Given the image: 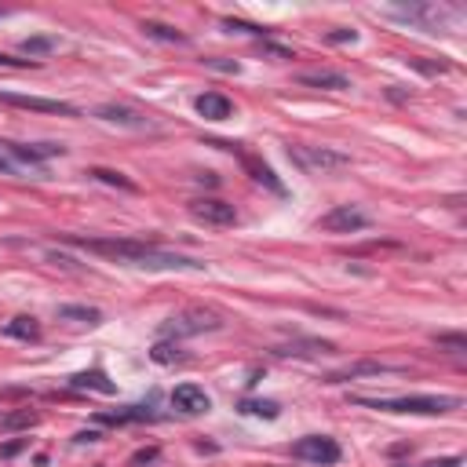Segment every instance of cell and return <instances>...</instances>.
<instances>
[{
  "label": "cell",
  "mask_w": 467,
  "mask_h": 467,
  "mask_svg": "<svg viewBox=\"0 0 467 467\" xmlns=\"http://www.w3.org/2000/svg\"><path fill=\"white\" fill-rule=\"evenodd\" d=\"M70 245L95 256L117 259L128 267H142V270H204L201 259L179 256V252H164L150 241H135V238H66Z\"/></svg>",
  "instance_id": "1"
},
{
  "label": "cell",
  "mask_w": 467,
  "mask_h": 467,
  "mask_svg": "<svg viewBox=\"0 0 467 467\" xmlns=\"http://www.w3.org/2000/svg\"><path fill=\"white\" fill-rule=\"evenodd\" d=\"M354 406H369L380 412H417V417H442L460 409L464 401L452 394H409V398H354Z\"/></svg>",
  "instance_id": "2"
},
{
  "label": "cell",
  "mask_w": 467,
  "mask_h": 467,
  "mask_svg": "<svg viewBox=\"0 0 467 467\" xmlns=\"http://www.w3.org/2000/svg\"><path fill=\"white\" fill-rule=\"evenodd\" d=\"M289 161L307 175H332L350 168V153L332 150V146H310V142H292L289 146Z\"/></svg>",
  "instance_id": "3"
},
{
  "label": "cell",
  "mask_w": 467,
  "mask_h": 467,
  "mask_svg": "<svg viewBox=\"0 0 467 467\" xmlns=\"http://www.w3.org/2000/svg\"><path fill=\"white\" fill-rule=\"evenodd\" d=\"M216 329H223V318L216 314V310L209 307H187V310H179V314H172L161 325V336L164 340H183V336H201V332H216Z\"/></svg>",
  "instance_id": "4"
},
{
  "label": "cell",
  "mask_w": 467,
  "mask_h": 467,
  "mask_svg": "<svg viewBox=\"0 0 467 467\" xmlns=\"http://www.w3.org/2000/svg\"><path fill=\"white\" fill-rule=\"evenodd\" d=\"M292 457L307 460V464H318V467H332V464H340L343 452L336 446V438H329V435H307L292 446Z\"/></svg>",
  "instance_id": "5"
},
{
  "label": "cell",
  "mask_w": 467,
  "mask_h": 467,
  "mask_svg": "<svg viewBox=\"0 0 467 467\" xmlns=\"http://www.w3.org/2000/svg\"><path fill=\"white\" fill-rule=\"evenodd\" d=\"M95 117L106 124H117V128H132V132H153V117H146L142 110L135 106H121V102H102V106H95Z\"/></svg>",
  "instance_id": "6"
},
{
  "label": "cell",
  "mask_w": 467,
  "mask_h": 467,
  "mask_svg": "<svg viewBox=\"0 0 467 467\" xmlns=\"http://www.w3.org/2000/svg\"><path fill=\"white\" fill-rule=\"evenodd\" d=\"M190 216L198 219V223H204V227H234L238 223L234 204L219 201V198H193L190 201Z\"/></svg>",
  "instance_id": "7"
},
{
  "label": "cell",
  "mask_w": 467,
  "mask_h": 467,
  "mask_svg": "<svg viewBox=\"0 0 467 467\" xmlns=\"http://www.w3.org/2000/svg\"><path fill=\"white\" fill-rule=\"evenodd\" d=\"M4 106H19V110H37V113H59V117H81V110L59 99H41V95H19V92H0Z\"/></svg>",
  "instance_id": "8"
},
{
  "label": "cell",
  "mask_w": 467,
  "mask_h": 467,
  "mask_svg": "<svg viewBox=\"0 0 467 467\" xmlns=\"http://www.w3.org/2000/svg\"><path fill=\"white\" fill-rule=\"evenodd\" d=\"M318 227L329 230V234H354V230H365L369 227V216L358 212L354 204H336L332 212H325V216L318 219Z\"/></svg>",
  "instance_id": "9"
},
{
  "label": "cell",
  "mask_w": 467,
  "mask_h": 467,
  "mask_svg": "<svg viewBox=\"0 0 467 467\" xmlns=\"http://www.w3.org/2000/svg\"><path fill=\"white\" fill-rule=\"evenodd\" d=\"M172 406L179 412H187V417H201V412L212 409V398L204 394V387H198V383H179L172 391Z\"/></svg>",
  "instance_id": "10"
},
{
  "label": "cell",
  "mask_w": 467,
  "mask_h": 467,
  "mask_svg": "<svg viewBox=\"0 0 467 467\" xmlns=\"http://www.w3.org/2000/svg\"><path fill=\"white\" fill-rule=\"evenodd\" d=\"M336 343L329 340H292V343H281L274 347L278 358H314V354H332Z\"/></svg>",
  "instance_id": "11"
},
{
  "label": "cell",
  "mask_w": 467,
  "mask_h": 467,
  "mask_svg": "<svg viewBox=\"0 0 467 467\" xmlns=\"http://www.w3.org/2000/svg\"><path fill=\"white\" fill-rule=\"evenodd\" d=\"M193 110H198L204 121H227V117L234 113L230 99L219 95V92H204V95H198V99H193Z\"/></svg>",
  "instance_id": "12"
},
{
  "label": "cell",
  "mask_w": 467,
  "mask_h": 467,
  "mask_svg": "<svg viewBox=\"0 0 467 467\" xmlns=\"http://www.w3.org/2000/svg\"><path fill=\"white\" fill-rule=\"evenodd\" d=\"M303 88H325V92H343V88H350V81L343 73L336 70H314V73H300L296 77Z\"/></svg>",
  "instance_id": "13"
},
{
  "label": "cell",
  "mask_w": 467,
  "mask_h": 467,
  "mask_svg": "<svg viewBox=\"0 0 467 467\" xmlns=\"http://www.w3.org/2000/svg\"><path fill=\"white\" fill-rule=\"evenodd\" d=\"M394 15L409 19V22H420V26H438L446 15H452V11L435 8V4H409V8H394Z\"/></svg>",
  "instance_id": "14"
},
{
  "label": "cell",
  "mask_w": 467,
  "mask_h": 467,
  "mask_svg": "<svg viewBox=\"0 0 467 467\" xmlns=\"http://www.w3.org/2000/svg\"><path fill=\"white\" fill-rule=\"evenodd\" d=\"M70 387H77V391H99V394H113V391H117V383L110 380L106 372H99V369L70 376Z\"/></svg>",
  "instance_id": "15"
},
{
  "label": "cell",
  "mask_w": 467,
  "mask_h": 467,
  "mask_svg": "<svg viewBox=\"0 0 467 467\" xmlns=\"http://www.w3.org/2000/svg\"><path fill=\"white\" fill-rule=\"evenodd\" d=\"M4 332L11 336V340H26V343H33V340H41V321L30 318V314H19V318H11Z\"/></svg>",
  "instance_id": "16"
},
{
  "label": "cell",
  "mask_w": 467,
  "mask_h": 467,
  "mask_svg": "<svg viewBox=\"0 0 467 467\" xmlns=\"http://www.w3.org/2000/svg\"><path fill=\"white\" fill-rule=\"evenodd\" d=\"M387 369H391V365H383V361H358V365H347L340 372H329L325 383H343V380H354V376H380Z\"/></svg>",
  "instance_id": "17"
},
{
  "label": "cell",
  "mask_w": 467,
  "mask_h": 467,
  "mask_svg": "<svg viewBox=\"0 0 467 467\" xmlns=\"http://www.w3.org/2000/svg\"><path fill=\"white\" fill-rule=\"evenodd\" d=\"M55 314L62 321H81V325H99L102 321V310L99 307H84V303H62Z\"/></svg>",
  "instance_id": "18"
},
{
  "label": "cell",
  "mask_w": 467,
  "mask_h": 467,
  "mask_svg": "<svg viewBox=\"0 0 467 467\" xmlns=\"http://www.w3.org/2000/svg\"><path fill=\"white\" fill-rule=\"evenodd\" d=\"M241 164L249 168V175L256 179V183H263L267 190H274V193H285V187H281V179L270 172V164H263V161H256V158H249V153H245L241 158Z\"/></svg>",
  "instance_id": "19"
},
{
  "label": "cell",
  "mask_w": 467,
  "mask_h": 467,
  "mask_svg": "<svg viewBox=\"0 0 467 467\" xmlns=\"http://www.w3.org/2000/svg\"><path fill=\"white\" fill-rule=\"evenodd\" d=\"M238 412H245V417H263V420H278L281 417V406L270 398H245L238 401Z\"/></svg>",
  "instance_id": "20"
},
{
  "label": "cell",
  "mask_w": 467,
  "mask_h": 467,
  "mask_svg": "<svg viewBox=\"0 0 467 467\" xmlns=\"http://www.w3.org/2000/svg\"><path fill=\"white\" fill-rule=\"evenodd\" d=\"M139 420H153V412L150 409H124V412H95V423H113V427H121V423H139Z\"/></svg>",
  "instance_id": "21"
},
{
  "label": "cell",
  "mask_w": 467,
  "mask_h": 467,
  "mask_svg": "<svg viewBox=\"0 0 467 467\" xmlns=\"http://www.w3.org/2000/svg\"><path fill=\"white\" fill-rule=\"evenodd\" d=\"M150 358L158 361V365H175V361H183L187 354H183V347H179L175 340H158L150 347Z\"/></svg>",
  "instance_id": "22"
},
{
  "label": "cell",
  "mask_w": 467,
  "mask_h": 467,
  "mask_svg": "<svg viewBox=\"0 0 467 467\" xmlns=\"http://www.w3.org/2000/svg\"><path fill=\"white\" fill-rule=\"evenodd\" d=\"M19 48H22V55H30L37 62V55H51L59 48V37H26Z\"/></svg>",
  "instance_id": "23"
},
{
  "label": "cell",
  "mask_w": 467,
  "mask_h": 467,
  "mask_svg": "<svg viewBox=\"0 0 467 467\" xmlns=\"http://www.w3.org/2000/svg\"><path fill=\"white\" fill-rule=\"evenodd\" d=\"M37 412H30V409H19V412H4V417H0V427H4V431H26V427H37Z\"/></svg>",
  "instance_id": "24"
},
{
  "label": "cell",
  "mask_w": 467,
  "mask_h": 467,
  "mask_svg": "<svg viewBox=\"0 0 467 467\" xmlns=\"http://www.w3.org/2000/svg\"><path fill=\"white\" fill-rule=\"evenodd\" d=\"M88 175L99 179V183H106V187H121V190H128V193H135V190H139V187L132 183V179L121 175V172H113V168H92Z\"/></svg>",
  "instance_id": "25"
},
{
  "label": "cell",
  "mask_w": 467,
  "mask_h": 467,
  "mask_svg": "<svg viewBox=\"0 0 467 467\" xmlns=\"http://www.w3.org/2000/svg\"><path fill=\"white\" fill-rule=\"evenodd\" d=\"M146 37H158V41H168V44H187V33H179L175 26H164V22H142Z\"/></svg>",
  "instance_id": "26"
},
{
  "label": "cell",
  "mask_w": 467,
  "mask_h": 467,
  "mask_svg": "<svg viewBox=\"0 0 467 467\" xmlns=\"http://www.w3.org/2000/svg\"><path fill=\"white\" fill-rule=\"evenodd\" d=\"M0 175H11V179H26L30 172L15 161V153H11V146H8V139H0Z\"/></svg>",
  "instance_id": "27"
},
{
  "label": "cell",
  "mask_w": 467,
  "mask_h": 467,
  "mask_svg": "<svg viewBox=\"0 0 467 467\" xmlns=\"http://www.w3.org/2000/svg\"><path fill=\"white\" fill-rule=\"evenodd\" d=\"M435 343L446 347L449 354H467V336H464V332H438Z\"/></svg>",
  "instance_id": "28"
},
{
  "label": "cell",
  "mask_w": 467,
  "mask_h": 467,
  "mask_svg": "<svg viewBox=\"0 0 467 467\" xmlns=\"http://www.w3.org/2000/svg\"><path fill=\"white\" fill-rule=\"evenodd\" d=\"M209 70H223V73H241V66L234 59H201Z\"/></svg>",
  "instance_id": "29"
},
{
  "label": "cell",
  "mask_w": 467,
  "mask_h": 467,
  "mask_svg": "<svg viewBox=\"0 0 467 467\" xmlns=\"http://www.w3.org/2000/svg\"><path fill=\"white\" fill-rule=\"evenodd\" d=\"M223 26H227L230 33H234V30H238V33H256V37H259V33H267V30H259V26H252V22H241V19H227Z\"/></svg>",
  "instance_id": "30"
},
{
  "label": "cell",
  "mask_w": 467,
  "mask_h": 467,
  "mask_svg": "<svg viewBox=\"0 0 467 467\" xmlns=\"http://www.w3.org/2000/svg\"><path fill=\"white\" fill-rule=\"evenodd\" d=\"M161 457V449L158 446H150V449H139L135 452V457H132V467H142V464H153V460H158Z\"/></svg>",
  "instance_id": "31"
},
{
  "label": "cell",
  "mask_w": 467,
  "mask_h": 467,
  "mask_svg": "<svg viewBox=\"0 0 467 467\" xmlns=\"http://www.w3.org/2000/svg\"><path fill=\"white\" fill-rule=\"evenodd\" d=\"M354 41H358L354 30H332L329 33V44H354Z\"/></svg>",
  "instance_id": "32"
},
{
  "label": "cell",
  "mask_w": 467,
  "mask_h": 467,
  "mask_svg": "<svg viewBox=\"0 0 467 467\" xmlns=\"http://www.w3.org/2000/svg\"><path fill=\"white\" fill-rule=\"evenodd\" d=\"M22 449H26V438H15V442H4V446H0V457L11 460V457H19Z\"/></svg>",
  "instance_id": "33"
},
{
  "label": "cell",
  "mask_w": 467,
  "mask_h": 467,
  "mask_svg": "<svg viewBox=\"0 0 467 467\" xmlns=\"http://www.w3.org/2000/svg\"><path fill=\"white\" fill-rule=\"evenodd\" d=\"M0 66H19V70H26V66H37L33 59H11V55H4L0 51Z\"/></svg>",
  "instance_id": "34"
},
{
  "label": "cell",
  "mask_w": 467,
  "mask_h": 467,
  "mask_svg": "<svg viewBox=\"0 0 467 467\" xmlns=\"http://www.w3.org/2000/svg\"><path fill=\"white\" fill-rule=\"evenodd\" d=\"M423 467H464V457H442V460H431Z\"/></svg>",
  "instance_id": "35"
},
{
  "label": "cell",
  "mask_w": 467,
  "mask_h": 467,
  "mask_svg": "<svg viewBox=\"0 0 467 467\" xmlns=\"http://www.w3.org/2000/svg\"><path fill=\"white\" fill-rule=\"evenodd\" d=\"M267 55H274V59H292V51L289 48H278V44H263Z\"/></svg>",
  "instance_id": "36"
},
{
  "label": "cell",
  "mask_w": 467,
  "mask_h": 467,
  "mask_svg": "<svg viewBox=\"0 0 467 467\" xmlns=\"http://www.w3.org/2000/svg\"><path fill=\"white\" fill-rule=\"evenodd\" d=\"M99 431H77V442H99Z\"/></svg>",
  "instance_id": "37"
},
{
  "label": "cell",
  "mask_w": 467,
  "mask_h": 467,
  "mask_svg": "<svg viewBox=\"0 0 467 467\" xmlns=\"http://www.w3.org/2000/svg\"><path fill=\"white\" fill-rule=\"evenodd\" d=\"M198 183H204V187H216L219 179H216V172H201V175H198Z\"/></svg>",
  "instance_id": "38"
},
{
  "label": "cell",
  "mask_w": 467,
  "mask_h": 467,
  "mask_svg": "<svg viewBox=\"0 0 467 467\" xmlns=\"http://www.w3.org/2000/svg\"><path fill=\"white\" fill-rule=\"evenodd\" d=\"M0 15H4V11H0Z\"/></svg>",
  "instance_id": "39"
}]
</instances>
